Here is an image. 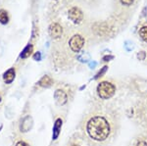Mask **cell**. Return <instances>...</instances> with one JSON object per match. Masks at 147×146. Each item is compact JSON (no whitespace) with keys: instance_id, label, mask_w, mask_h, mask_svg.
I'll list each match as a JSON object with an SVG mask.
<instances>
[{"instance_id":"obj_8","label":"cell","mask_w":147,"mask_h":146,"mask_svg":"<svg viewBox=\"0 0 147 146\" xmlns=\"http://www.w3.org/2000/svg\"><path fill=\"white\" fill-rule=\"evenodd\" d=\"M61 126H62V120L58 119L56 121L55 124H54V129H53V139H56L59 135V133L61 131Z\"/></svg>"},{"instance_id":"obj_1","label":"cell","mask_w":147,"mask_h":146,"mask_svg":"<svg viewBox=\"0 0 147 146\" xmlns=\"http://www.w3.org/2000/svg\"><path fill=\"white\" fill-rule=\"evenodd\" d=\"M86 129L89 136L98 141L105 140L110 133V126L107 120L100 116L91 118L87 123Z\"/></svg>"},{"instance_id":"obj_4","label":"cell","mask_w":147,"mask_h":146,"mask_svg":"<svg viewBox=\"0 0 147 146\" xmlns=\"http://www.w3.org/2000/svg\"><path fill=\"white\" fill-rule=\"evenodd\" d=\"M68 17L75 24H80L82 21V19H84V15H82V12L79 8L73 7V8H71L69 10Z\"/></svg>"},{"instance_id":"obj_10","label":"cell","mask_w":147,"mask_h":146,"mask_svg":"<svg viewBox=\"0 0 147 146\" xmlns=\"http://www.w3.org/2000/svg\"><path fill=\"white\" fill-rule=\"evenodd\" d=\"M8 21H9V16H8L7 11L1 9V10H0V23L5 25V24L8 23Z\"/></svg>"},{"instance_id":"obj_6","label":"cell","mask_w":147,"mask_h":146,"mask_svg":"<svg viewBox=\"0 0 147 146\" xmlns=\"http://www.w3.org/2000/svg\"><path fill=\"white\" fill-rule=\"evenodd\" d=\"M56 102L59 105H64L67 102V94L64 92L63 90H56L55 94H54Z\"/></svg>"},{"instance_id":"obj_9","label":"cell","mask_w":147,"mask_h":146,"mask_svg":"<svg viewBox=\"0 0 147 146\" xmlns=\"http://www.w3.org/2000/svg\"><path fill=\"white\" fill-rule=\"evenodd\" d=\"M52 82H53V81H52V79H51L50 77L44 76L39 81L38 83H39L40 86H42V87H49V86H50L51 84H52Z\"/></svg>"},{"instance_id":"obj_2","label":"cell","mask_w":147,"mask_h":146,"mask_svg":"<svg viewBox=\"0 0 147 146\" xmlns=\"http://www.w3.org/2000/svg\"><path fill=\"white\" fill-rule=\"evenodd\" d=\"M116 87L109 81H102L97 86V93L102 99H109L115 94Z\"/></svg>"},{"instance_id":"obj_7","label":"cell","mask_w":147,"mask_h":146,"mask_svg":"<svg viewBox=\"0 0 147 146\" xmlns=\"http://www.w3.org/2000/svg\"><path fill=\"white\" fill-rule=\"evenodd\" d=\"M14 79H15V69H14V68H11V69H9L5 74H4L3 79L6 83L9 84L14 81Z\"/></svg>"},{"instance_id":"obj_3","label":"cell","mask_w":147,"mask_h":146,"mask_svg":"<svg viewBox=\"0 0 147 146\" xmlns=\"http://www.w3.org/2000/svg\"><path fill=\"white\" fill-rule=\"evenodd\" d=\"M84 44V38L80 34H76L72 36V38L69 41V45L70 48L72 49L74 52H79L80 49L82 48Z\"/></svg>"},{"instance_id":"obj_11","label":"cell","mask_w":147,"mask_h":146,"mask_svg":"<svg viewBox=\"0 0 147 146\" xmlns=\"http://www.w3.org/2000/svg\"><path fill=\"white\" fill-rule=\"evenodd\" d=\"M32 45H28L27 47L25 48V50L23 51L22 54H21V57L22 58H27L28 56L32 54Z\"/></svg>"},{"instance_id":"obj_16","label":"cell","mask_w":147,"mask_h":146,"mask_svg":"<svg viewBox=\"0 0 147 146\" xmlns=\"http://www.w3.org/2000/svg\"><path fill=\"white\" fill-rule=\"evenodd\" d=\"M73 146H80V145H78V144H74Z\"/></svg>"},{"instance_id":"obj_12","label":"cell","mask_w":147,"mask_h":146,"mask_svg":"<svg viewBox=\"0 0 147 146\" xmlns=\"http://www.w3.org/2000/svg\"><path fill=\"white\" fill-rule=\"evenodd\" d=\"M139 35H140L141 38L143 39L144 41L147 42V27L141 28L140 30H139Z\"/></svg>"},{"instance_id":"obj_17","label":"cell","mask_w":147,"mask_h":146,"mask_svg":"<svg viewBox=\"0 0 147 146\" xmlns=\"http://www.w3.org/2000/svg\"><path fill=\"white\" fill-rule=\"evenodd\" d=\"M0 101H1V97H0Z\"/></svg>"},{"instance_id":"obj_13","label":"cell","mask_w":147,"mask_h":146,"mask_svg":"<svg viewBox=\"0 0 147 146\" xmlns=\"http://www.w3.org/2000/svg\"><path fill=\"white\" fill-rule=\"evenodd\" d=\"M134 0H121V2H122L124 5H130V4L134 3Z\"/></svg>"},{"instance_id":"obj_5","label":"cell","mask_w":147,"mask_h":146,"mask_svg":"<svg viewBox=\"0 0 147 146\" xmlns=\"http://www.w3.org/2000/svg\"><path fill=\"white\" fill-rule=\"evenodd\" d=\"M63 34V29L59 24L53 23L49 27V34L52 38H59Z\"/></svg>"},{"instance_id":"obj_14","label":"cell","mask_w":147,"mask_h":146,"mask_svg":"<svg viewBox=\"0 0 147 146\" xmlns=\"http://www.w3.org/2000/svg\"><path fill=\"white\" fill-rule=\"evenodd\" d=\"M16 146H28V145L26 142H24V141H19L17 144H16Z\"/></svg>"},{"instance_id":"obj_15","label":"cell","mask_w":147,"mask_h":146,"mask_svg":"<svg viewBox=\"0 0 147 146\" xmlns=\"http://www.w3.org/2000/svg\"><path fill=\"white\" fill-rule=\"evenodd\" d=\"M106 68H107V67H104V68H103V70H102L101 72H99V74H98V76H97V77H101V75L103 74V73L106 71Z\"/></svg>"}]
</instances>
